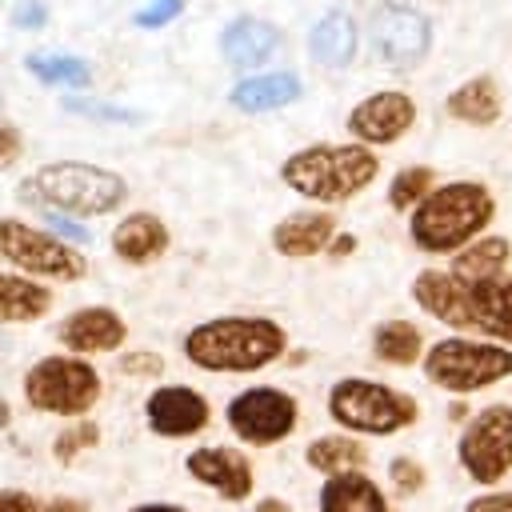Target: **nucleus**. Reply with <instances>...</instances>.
Segmentation results:
<instances>
[{"label": "nucleus", "instance_id": "nucleus-1", "mask_svg": "<svg viewBox=\"0 0 512 512\" xmlns=\"http://www.w3.org/2000/svg\"><path fill=\"white\" fill-rule=\"evenodd\" d=\"M412 296L424 312L460 332H488L512 344V276L504 272L488 280H456L452 272L428 268L416 276Z\"/></svg>", "mask_w": 512, "mask_h": 512}, {"label": "nucleus", "instance_id": "nucleus-2", "mask_svg": "<svg viewBox=\"0 0 512 512\" xmlns=\"http://www.w3.org/2000/svg\"><path fill=\"white\" fill-rule=\"evenodd\" d=\"M16 196L24 204L80 220V216L116 212L128 196V184H124V176L96 168V164H84V160H52V164H40L32 176H24Z\"/></svg>", "mask_w": 512, "mask_h": 512}, {"label": "nucleus", "instance_id": "nucleus-3", "mask_svg": "<svg viewBox=\"0 0 512 512\" xmlns=\"http://www.w3.org/2000/svg\"><path fill=\"white\" fill-rule=\"evenodd\" d=\"M284 352V328L264 316L204 320L184 336L188 364L204 372H256Z\"/></svg>", "mask_w": 512, "mask_h": 512}, {"label": "nucleus", "instance_id": "nucleus-4", "mask_svg": "<svg viewBox=\"0 0 512 512\" xmlns=\"http://www.w3.org/2000/svg\"><path fill=\"white\" fill-rule=\"evenodd\" d=\"M492 212L496 204L484 184L456 180V184L424 192V200L412 208L408 232L424 252H452V248H464L472 236H480Z\"/></svg>", "mask_w": 512, "mask_h": 512}, {"label": "nucleus", "instance_id": "nucleus-5", "mask_svg": "<svg viewBox=\"0 0 512 512\" xmlns=\"http://www.w3.org/2000/svg\"><path fill=\"white\" fill-rule=\"evenodd\" d=\"M376 172H380L376 156L360 144H312L288 156V164L280 168V180L308 200L336 204L364 192L376 180Z\"/></svg>", "mask_w": 512, "mask_h": 512}, {"label": "nucleus", "instance_id": "nucleus-6", "mask_svg": "<svg viewBox=\"0 0 512 512\" xmlns=\"http://www.w3.org/2000/svg\"><path fill=\"white\" fill-rule=\"evenodd\" d=\"M0 264L40 284H72L88 276V260L80 256L76 244L20 216H0Z\"/></svg>", "mask_w": 512, "mask_h": 512}, {"label": "nucleus", "instance_id": "nucleus-7", "mask_svg": "<svg viewBox=\"0 0 512 512\" xmlns=\"http://www.w3.org/2000/svg\"><path fill=\"white\" fill-rule=\"evenodd\" d=\"M24 404L48 416H88L100 400V372L84 356H40L20 380Z\"/></svg>", "mask_w": 512, "mask_h": 512}, {"label": "nucleus", "instance_id": "nucleus-8", "mask_svg": "<svg viewBox=\"0 0 512 512\" xmlns=\"http://www.w3.org/2000/svg\"><path fill=\"white\" fill-rule=\"evenodd\" d=\"M328 412L344 428L368 432V436L400 432L420 416L412 396H404L396 388H384L376 380H340L332 388V396H328Z\"/></svg>", "mask_w": 512, "mask_h": 512}, {"label": "nucleus", "instance_id": "nucleus-9", "mask_svg": "<svg viewBox=\"0 0 512 512\" xmlns=\"http://www.w3.org/2000/svg\"><path fill=\"white\" fill-rule=\"evenodd\" d=\"M424 372L432 384L448 392H476L504 376H512V352L480 340H440L424 356Z\"/></svg>", "mask_w": 512, "mask_h": 512}, {"label": "nucleus", "instance_id": "nucleus-10", "mask_svg": "<svg viewBox=\"0 0 512 512\" xmlns=\"http://www.w3.org/2000/svg\"><path fill=\"white\" fill-rule=\"evenodd\" d=\"M460 464L472 480L492 484L512 468V408L492 404L460 436Z\"/></svg>", "mask_w": 512, "mask_h": 512}, {"label": "nucleus", "instance_id": "nucleus-11", "mask_svg": "<svg viewBox=\"0 0 512 512\" xmlns=\"http://www.w3.org/2000/svg\"><path fill=\"white\" fill-rule=\"evenodd\" d=\"M228 428L244 444H276L296 428V400L276 388H248L228 404Z\"/></svg>", "mask_w": 512, "mask_h": 512}, {"label": "nucleus", "instance_id": "nucleus-12", "mask_svg": "<svg viewBox=\"0 0 512 512\" xmlns=\"http://www.w3.org/2000/svg\"><path fill=\"white\" fill-rule=\"evenodd\" d=\"M372 48L376 56L404 72V68H416L424 56H428V44H432V32H428V20L416 12V8H400V4H388L372 16Z\"/></svg>", "mask_w": 512, "mask_h": 512}, {"label": "nucleus", "instance_id": "nucleus-13", "mask_svg": "<svg viewBox=\"0 0 512 512\" xmlns=\"http://www.w3.org/2000/svg\"><path fill=\"white\" fill-rule=\"evenodd\" d=\"M56 340L72 356H100V352H116L128 340V324L116 308L88 304V308H72L56 324Z\"/></svg>", "mask_w": 512, "mask_h": 512}, {"label": "nucleus", "instance_id": "nucleus-14", "mask_svg": "<svg viewBox=\"0 0 512 512\" xmlns=\"http://www.w3.org/2000/svg\"><path fill=\"white\" fill-rule=\"evenodd\" d=\"M208 400L184 384H160L156 392H148L144 400V420L156 436L180 440V436H196L208 424Z\"/></svg>", "mask_w": 512, "mask_h": 512}, {"label": "nucleus", "instance_id": "nucleus-15", "mask_svg": "<svg viewBox=\"0 0 512 512\" xmlns=\"http://www.w3.org/2000/svg\"><path fill=\"white\" fill-rule=\"evenodd\" d=\"M416 120V104L404 92H376L348 112V128L364 144H392Z\"/></svg>", "mask_w": 512, "mask_h": 512}, {"label": "nucleus", "instance_id": "nucleus-16", "mask_svg": "<svg viewBox=\"0 0 512 512\" xmlns=\"http://www.w3.org/2000/svg\"><path fill=\"white\" fill-rule=\"evenodd\" d=\"M184 468H188L192 480L220 492L224 500H244L252 492V464L236 448H220V444L196 448V452H188Z\"/></svg>", "mask_w": 512, "mask_h": 512}, {"label": "nucleus", "instance_id": "nucleus-17", "mask_svg": "<svg viewBox=\"0 0 512 512\" xmlns=\"http://www.w3.org/2000/svg\"><path fill=\"white\" fill-rule=\"evenodd\" d=\"M168 248V228L160 216L152 212H128L116 228H112V252L124 260V264H152L160 260Z\"/></svg>", "mask_w": 512, "mask_h": 512}, {"label": "nucleus", "instance_id": "nucleus-18", "mask_svg": "<svg viewBox=\"0 0 512 512\" xmlns=\"http://www.w3.org/2000/svg\"><path fill=\"white\" fill-rule=\"evenodd\" d=\"M220 48L228 56L232 68H256L264 64L276 48H280V32L268 24V20H256V16H240L224 28L220 36Z\"/></svg>", "mask_w": 512, "mask_h": 512}, {"label": "nucleus", "instance_id": "nucleus-19", "mask_svg": "<svg viewBox=\"0 0 512 512\" xmlns=\"http://www.w3.org/2000/svg\"><path fill=\"white\" fill-rule=\"evenodd\" d=\"M52 288L20 276V272H0V324H32L52 312Z\"/></svg>", "mask_w": 512, "mask_h": 512}, {"label": "nucleus", "instance_id": "nucleus-20", "mask_svg": "<svg viewBox=\"0 0 512 512\" xmlns=\"http://www.w3.org/2000/svg\"><path fill=\"white\" fill-rule=\"evenodd\" d=\"M308 52L324 68H348L356 56V24L344 12H328L308 32Z\"/></svg>", "mask_w": 512, "mask_h": 512}, {"label": "nucleus", "instance_id": "nucleus-21", "mask_svg": "<svg viewBox=\"0 0 512 512\" xmlns=\"http://www.w3.org/2000/svg\"><path fill=\"white\" fill-rule=\"evenodd\" d=\"M320 512H388L384 492L356 468L332 472V480L320 492Z\"/></svg>", "mask_w": 512, "mask_h": 512}, {"label": "nucleus", "instance_id": "nucleus-22", "mask_svg": "<svg viewBox=\"0 0 512 512\" xmlns=\"http://www.w3.org/2000/svg\"><path fill=\"white\" fill-rule=\"evenodd\" d=\"M332 232H336V220L328 212H296V216L276 224L272 244L284 256H312L332 240Z\"/></svg>", "mask_w": 512, "mask_h": 512}, {"label": "nucleus", "instance_id": "nucleus-23", "mask_svg": "<svg viewBox=\"0 0 512 512\" xmlns=\"http://www.w3.org/2000/svg\"><path fill=\"white\" fill-rule=\"evenodd\" d=\"M300 96V80L292 72H272V76H248L232 88V104L240 112H272V108H284Z\"/></svg>", "mask_w": 512, "mask_h": 512}, {"label": "nucleus", "instance_id": "nucleus-24", "mask_svg": "<svg viewBox=\"0 0 512 512\" xmlns=\"http://www.w3.org/2000/svg\"><path fill=\"white\" fill-rule=\"evenodd\" d=\"M24 68H28L40 84H52V88H88V84H92L88 60L68 56V52H28V56H24Z\"/></svg>", "mask_w": 512, "mask_h": 512}, {"label": "nucleus", "instance_id": "nucleus-25", "mask_svg": "<svg viewBox=\"0 0 512 512\" xmlns=\"http://www.w3.org/2000/svg\"><path fill=\"white\" fill-rule=\"evenodd\" d=\"M444 108H448V116H456L464 124H492L500 116V92L488 76H476V80L460 84Z\"/></svg>", "mask_w": 512, "mask_h": 512}, {"label": "nucleus", "instance_id": "nucleus-26", "mask_svg": "<svg viewBox=\"0 0 512 512\" xmlns=\"http://www.w3.org/2000/svg\"><path fill=\"white\" fill-rule=\"evenodd\" d=\"M504 268H508V240L488 236V240L468 244V248L456 256L452 276H456V280H488V276H500Z\"/></svg>", "mask_w": 512, "mask_h": 512}, {"label": "nucleus", "instance_id": "nucleus-27", "mask_svg": "<svg viewBox=\"0 0 512 512\" xmlns=\"http://www.w3.org/2000/svg\"><path fill=\"white\" fill-rule=\"evenodd\" d=\"M304 460L316 468V472H348V468H360L364 464V448L352 440V436H320L308 444Z\"/></svg>", "mask_w": 512, "mask_h": 512}, {"label": "nucleus", "instance_id": "nucleus-28", "mask_svg": "<svg viewBox=\"0 0 512 512\" xmlns=\"http://www.w3.org/2000/svg\"><path fill=\"white\" fill-rule=\"evenodd\" d=\"M372 348H376V356L388 360V364H416L424 340H420V332H416L412 324H404V320H388V324L376 328Z\"/></svg>", "mask_w": 512, "mask_h": 512}, {"label": "nucleus", "instance_id": "nucleus-29", "mask_svg": "<svg viewBox=\"0 0 512 512\" xmlns=\"http://www.w3.org/2000/svg\"><path fill=\"white\" fill-rule=\"evenodd\" d=\"M96 440H100V428H96L88 416H76L64 432H56V440H52V456H56L60 464H72L80 452L96 448Z\"/></svg>", "mask_w": 512, "mask_h": 512}, {"label": "nucleus", "instance_id": "nucleus-30", "mask_svg": "<svg viewBox=\"0 0 512 512\" xmlns=\"http://www.w3.org/2000/svg\"><path fill=\"white\" fill-rule=\"evenodd\" d=\"M428 188H432V168H404V172L392 180L388 200H392V208L404 212V208H416Z\"/></svg>", "mask_w": 512, "mask_h": 512}, {"label": "nucleus", "instance_id": "nucleus-31", "mask_svg": "<svg viewBox=\"0 0 512 512\" xmlns=\"http://www.w3.org/2000/svg\"><path fill=\"white\" fill-rule=\"evenodd\" d=\"M180 12H184V0H148V4L132 16V24H136V28H164V24H172Z\"/></svg>", "mask_w": 512, "mask_h": 512}, {"label": "nucleus", "instance_id": "nucleus-32", "mask_svg": "<svg viewBox=\"0 0 512 512\" xmlns=\"http://www.w3.org/2000/svg\"><path fill=\"white\" fill-rule=\"evenodd\" d=\"M44 224H48L52 236H60V240H68V244H76V248L88 244V228L76 224V216H64V212H48V208H44Z\"/></svg>", "mask_w": 512, "mask_h": 512}, {"label": "nucleus", "instance_id": "nucleus-33", "mask_svg": "<svg viewBox=\"0 0 512 512\" xmlns=\"http://www.w3.org/2000/svg\"><path fill=\"white\" fill-rule=\"evenodd\" d=\"M24 156V136L12 120H0V172H8Z\"/></svg>", "mask_w": 512, "mask_h": 512}, {"label": "nucleus", "instance_id": "nucleus-34", "mask_svg": "<svg viewBox=\"0 0 512 512\" xmlns=\"http://www.w3.org/2000/svg\"><path fill=\"white\" fill-rule=\"evenodd\" d=\"M120 372L124 376H160L164 372V360L156 352H124L120 356Z\"/></svg>", "mask_w": 512, "mask_h": 512}, {"label": "nucleus", "instance_id": "nucleus-35", "mask_svg": "<svg viewBox=\"0 0 512 512\" xmlns=\"http://www.w3.org/2000/svg\"><path fill=\"white\" fill-rule=\"evenodd\" d=\"M68 112H80V116H96V120H136V112H124V108H108V104H88L84 96L80 100H64Z\"/></svg>", "mask_w": 512, "mask_h": 512}, {"label": "nucleus", "instance_id": "nucleus-36", "mask_svg": "<svg viewBox=\"0 0 512 512\" xmlns=\"http://www.w3.org/2000/svg\"><path fill=\"white\" fill-rule=\"evenodd\" d=\"M0 512H40V500L24 488H0Z\"/></svg>", "mask_w": 512, "mask_h": 512}, {"label": "nucleus", "instance_id": "nucleus-37", "mask_svg": "<svg viewBox=\"0 0 512 512\" xmlns=\"http://www.w3.org/2000/svg\"><path fill=\"white\" fill-rule=\"evenodd\" d=\"M392 480H396L400 492H412V488L424 484V472H420L412 460H392Z\"/></svg>", "mask_w": 512, "mask_h": 512}, {"label": "nucleus", "instance_id": "nucleus-38", "mask_svg": "<svg viewBox=\"0 0 512 512\" xmlns=\"http://www.w3.org/2000/svg\"><path fill=\"white\" fill-rule=\"evenodd\" d=\"M12 20H16V28H40L48 20V12H44L40 0H20L16 12H12Z\"/></svg>", "mask_w": 512, "mask_h": 512}, {"label": "nucleus", "instance_id": "nucleus-39", "mask_svg": "<svg viewBox=\"0 0 512 512\" xmlns=\"http://www.w3.org/2000/svg\"><path fill=\"white\" fill-rule=\"evenodd\" d=\"M464 512H512V492H488V496H476V500H468Z\"/></svg>", "mask_w": 512, "mask_h": 512}, {"label": "nucleus", "instance_id": "nucleus-40", "mask_svg": "<svg viewBox=\"0 0 512 512\" xmlns=\"http://www.w3.org/2000/svg\"><path fill=\"white\" fill-rule=\"evenodd\" d=\"M40 512H88V504L76 496H52V500H40Z\"/></svg>", "mask_w": 512, "mask_h": 512}, {"label": "nucleus", "instance_id": "nucleus-41", "mask_svg": "<svg viewBox=\"0 0 512 512\" xmlns=\"http://www.w3.org/2000/svg\"><path fill=\"white\" fill-rule=\"evenodd\" d=\"M128 512H188V508H180V504H136Z\"/></svg>", "mask_w": 512, "mask_h": 512}, {"label": "nucleus", "instance_id": "nucleus-42", "mask_svg": "<svg viewBox=\"0 0 512 512\" xmlns=\"http://www.w3.org/2000/svg\"><path fill=\"white\" fill-rule=\"evenodd\" d=\"M256 512H288V504H280V500H272V496H268V500H260V504H256Z\"/></svg>", "mask_w": 512, "mask_h": 512}, {"label": "nucleus", "instance_id": "nucleus-43", "mask_svg": "<svg viewBox=\"0 0 512 512\" xmlns=\"http://www.w3.org/2000/svg\"><path fill=\"white\" fill-rule=\"evenodd\" d=\"M352 248H356V240H352V236H340V240L332 244V252H352Z\"/></svg>", "mask_w": 512, "mask_h": 512}, {"label": "nucleus", "instance_id": "nucleus-44", "mask_svg": "<svg viewBox=\"0 0 512 512\" xmlns=\"http://www.w3.org/2000/svg\"><path fill=\"white\" fill-rule=\"evenodd\" d=\"M12 424V408H8V400L0 396V428H8Z\"/></svg>", "mask_w": 512, "mask_h": 512}]
</instances>
